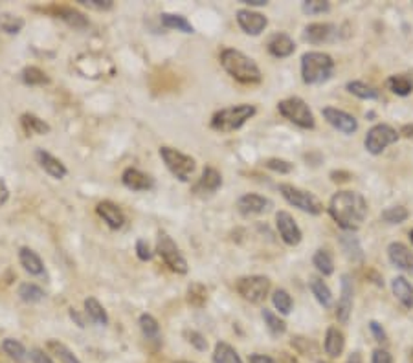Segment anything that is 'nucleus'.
I'll list each match as a JSON object with an SVG mask.
<instances>
[{"label":"nucleus","instance_id":"obj_1","mask_svg":"<svg viewBox=\"0 0 413 363\" xmlns=\"http://www.w3.org/2000/svg\"><path fill=\"white\" fill-rule=\"evenodd\" d=\"M329 213L340 228L358 230L368 215V202L356 191H338L329 202Z\"/></svg>","mask_w":413,"mask_h":363},{"label":"nucleus","instance_id":"obj_2","mask_svg":"<svg viewBox=\"0 0 413 363\" xmlns=\"http://www.w3.org/2000/svg\"><path fill=\"white\" fill-rule=\"evenodd\" d=\"M222 68L226 70L231 77L245 84H254L261 81V70L256 64V61L250 59L239 50L226 48L221 54Z\"/></svg>","mask_w":413,"mask_h":363},{"label":"nucleus","instance_id":"obj_3","mask_svg":"<svg viewBox=\"0 0 413 363\" xmlns=\"http://www.w3.org/2000/svg\"><path fill=\"white\" fill-rule=\"evenodd\" d=\"M335 72V61L324 52H307L301 57V77L307 84H321Z\"/></svg>","mask_w":413,"mask_h":363},{"label":"nucleus","instance_id":"obj_4","mask_svg":"<svg viewBox=\"0 0 413 363\" xmlns=\"http://www.w3.org/2000/svg\"><path fill=\"white\" fill-rule=\"evenodd\" d=\"M257 108L254 105H237V107L222 108L219 112L213 114L212 128L217 133H233L237 128H241L250 118H254Z\"/></svg>","mask_w":413,"mask_h":363},{"label":"nucleus","instance_id":"obj_5","mask_svg":"<svg viewBox=\"0 0 413 363\" xmlns=\"http://www.w3.org/2000/svg\"><path fill=\"white\" fill-rule=\"evenodd\" d=\"M277 110L283 118L301 128H314V114L301 98H289L277 103Z\"/></svg>","mask_w":413,"mask_h":363},{"label":"nucleus","instance_id":"obj_6","mask_svg":"<svg viewBox=\"0 0 413 363\" xmlns=\"http://www.w3.org/2000/svg\"><path fill=\"white\" fill-rule=\"evenodd\" d=\"M280 193L283 195L289 204L301 209V212L309 213V215H320L324 212V204L309 191H303L300 187H294L291 184H281Z\"/></svg>","mask_w":413,"mask_h":363},{"label":"nucleus","instance_id":"obj_7","mask_svg":"<svg viewBox=\"0 0 413 363\" xmlns=\"http://www.w3.org/2000/svg\"><path fill=\"white\" fill-rule=\"evenodd\" d=\"M160 156H162L166 167L173 172V177H177L180 182L189 180L193 172H195V167H197L191 156H187V154L177 151V149L160 147Z\"/></svg>","mask_w":413,"mask_h":363},{"label":"nucleus","instance_id":"obj_8","mask_svg":"<svg viewBox=\"0 0 413 363\" xmlns=\"http://www.w3.org/2000/svg\"><path fill=\"white\" fill-rule=\"evenodd\" d=\"M236 288L242 299L261 303L270 292V279L265 275H246L237 281Z\"/></svg>","mask_w":413,"mask_h":363},{"label":"nucleus","instance_id":"obj_9","mask_svg":"<svg viewBox=\"0 0 413 363\" xmlns=\"http://www.w3.org/2000/svg\"><path fill=\"white\" fill-rule=\"evenodd\" d=\"M157 251L158 255L162 257L164 262H166L173 272L182 275L187 274V260L184 259V255L180 253V250H178V246L175 244V241H173L168 233H164V231L158 233Z\"/></svg>","mask_w":413,"mask_h":363},{"label":"nucleus","instance_id":"obj_10","mask_svg":"<svg viewBox=\"0 0 413 363\" xmlns=\"http://www.w3.org/2000/svg\"><path fill=\"white\" fill-rule=\"evenodd\" d=\"M398 140V134L393 127H389L386 123H379L373 128H369V133L365 134V149L371 154H380L386 147L393 145Z\"/></svg>","mask_w":413,"mask_h":363},{"label":"nucleus","instance_id":"obj_11","mask_svg":"<svg viewBox=\"0 0 413 363\" xmlns=\"http://www.w3.org/2000/svg\"><path fill=\"white\" fill-rule=\"evenodd\" d=\"M324 118L327 119V123L333 125L336 131H340V133L354 134L358 131V121H356V118L351 116L349 112H345V110H340V108L325 107Z\"/></svg>","mask_w":413,"mask_h":363},{"label":"nucleus","instance_id":"obj_12","mask_svg":"<svg viewBox=\"0 0 413 363\" xmlns=\"http://www.w3.org/2000/svg\"><path fill=\"white\" fill-rule=\"evenodd\" d=\"M275 226H277V231H280L281 239L283 242L289 246H298L301 242V230L300 226L296 224L294 216L287 212H280L275 215Z\"/></svg>","mask_w":413,"mask_h":363},{"label":"nucleus","instance_id":"obj_13","mask_svg":"<svg viewBox=\"0 0 413 363\" xmlns=\"http://www.w3.org/2000/svg\"><path fill=\"white\" fill-rule=\"evenodd\" d=\"M353 312V281L347 274L342 275V295H340L338 304H336V318L342 325L349 321V316Z\"/></svg>","mask_w":413,"mask_h":363},{"label":"nucleus","instance_id":"obj_14","mask_svg":"<svg viewBox=\"0 0 413 363\" xmlns=\"http://www.w3.org/2000/svg\"><path fill=\"white\" fill-rule=\"evenodd\" d=\"M237 22L241 26V30L248 35H259L261 31H265L266 24H268L265 15L252 10L237 11Z\"/></svg>","mask_w":413,"mask_h":363},{"label":"nucleus","instance_id":"obj_15","mask_svg":"<svg viewBox=\"0 0 413 363\" xmlns=\"http://www.w3.org/2000/svg\"><path fill=\"white\" fill-rule=\"evenodd\" d=\"M123 186L131 189V191H151L154 187V180L145 172L138 171L134 167L125 169L122 175Z\"/></svg>","mask_w":413,"mask_h":363},{"label":"nucleus","instance_id":"obj_16","mask_svg":"<svg viewBox=\"0 0 413 363\" xmlns=\"http://www.w3.org/2000/svg\"><path fill=\"white\" fill-rule=\"evenodd\" d=\"M272 206V202L268 198L261 197V195H254V193H248V195H242L237 202V207L241 215L250 216V215H261L265 213L268 207Z\"/></svg>","mask_w":413,"mask_h":363},{"label":"nucleus","instance_id":"obj_17","mask_svg":"<svg viewBox=\"0 0 413 363\" xmlns=\"http://www.w3.org/2000/svg\"><path fill=\"white\" fill-rule=\"evenodd\" d=\"M222 186V177L221 172L213 169V167H206L202 171V177L198 178V182L193 186V193L197 195H213V193L219 191V187Z\"/></svg>","mask_w":413,"mask_h":363},{"label":"nucleus","instance_id":"obj_18","mask_svg":"<svg viewBox=\"0 0 413 363\" xmlns=\"http://www.w3.org/2000/svg\"><path fill=\"white\" fill-rule=\"evenodd\" d=\"M96 212H98V215L103 218V222L110 230H119V228L125 226V215L114 202H99L96 206Z\"/></svg>","mask_w":413,"mask_h":363},{"label":"nucleus","instance_id":"obj_19","mask_svg":"<svg viewBox=\"0 0 413 363\" xmlns=\"http://www.w3.org/2000/svg\"><path fill=\"white\" fill-rule=\"evenodd\" d=\"M35 160H37V163L45 169V172H48L50 177L55 178V180H61V178H64L68 175V169L64 167V163L61 162V160H57L55 156H52L50 152L43 151V149H39V151L35 152Z\"/></svg>","mask_w":413,"mask_h":363},{"label":"nucleus","instance_id":"obj_20","mask_svg":"<svg viewBox=\"0 0 413 363\" xmlns=\"http://www.w3.org/2000/svg\"><path fill=\"white\" fill-rule=\"evenodd\" d=\"M388 255L389 260H391L397 268L406 272H413V253L408 246H404L403 242H391V244L388 246Z\"/></svg>","mask_w":413,"mask_h":363},{"label":"nucleus","instance_id":"obj_21","mask_svg":"<svg viewBox=\"0 0 413 363\" xmlns=\"http://www.w3.org/2000/svg\"><path fill=\"white\" fill-rule=\"evenodd\" d=\"M266 48H268L270 55H274V57H277V59H283V57H289V55L294 54L296 45L289 35L275 34L270 37Z\"/></svg>","mask_w":413,"mask_h":363},{"label":"nucleus","instance_id":"obj_22","mask_svg":"<svg viewBox=\"0 0 413 363\" xmlns=\"http://www.w3.org/2000/svg\"><path fill=\"white\" fill-rule=\"evenodd\" d=\"M336 34V28L333 24H327V22H314V24H309L305 28V37L309 43L312 45H321V43H327V40L333 39V35Z\"/></svg>","mask_w":413,"mask_h":363},{"label":"nucleus","instance_id":"obj_23","mask_svg":"<svg viewBox=\"0 0 413 363\" xmlns=\"http://www.w3.org/2000/svg\"><path fill=\"white\" fill-rule=\"evenodd\" d=\"M391 290H393V295L400 301L404 309H413V286L410 285V281L406 277H403V275L395 277L391 281Z\"/></svg>","mask_w":413,"mask_h":363},{"label":"nucleus","instance_id":"obj_24","mask_svg":"<svg viewBox=\"0 0 413 363\" xmlns=\"http://www.w3.org/2000/svg\"><path fill=\"white\" fill-rule=\"evenodd\" d=\"M19 260L20 266H22L30 275H37V277H39V275H45V265H43V260H41V257L37 255L34 250H30V248H20Z\"/></svg>","mask_w":413,"mask_h":363},{"label":"nucleus","instance_id":"obj_25","mask_svg":"<svg viewBox=\"0 0 413 363\" xmlns=\"http://www.w3.org/2000/svg\"><path fill=\"white\" fill-rule=\"evenodd\" d=\"M20 125L24 128V133L30 134V136H45V134H48L52 131L45 119L37 118L34 114H22Z\"/></svg>","mask_w":413,"mask_h":363},{"label":"nucleus","instance_id":"obj_26","mask_svg":"<svg viewBox=\"0 0 413 363\" xmlns=\"http://www.w3.org/2000/svg\"><path fill=\"white\" fill-rule=\"evenodd\" d=\"M344 347L345 338L344 334H342V330H338L336 327H331V329L327 330V336H325V353L329 354V356H333V358H336V356H340V354L344 353Z\"/></svg>","mask_w":413,"mask_h":363},{"label":"nucleus","instance_id":"obj_27","mask_svg":"<svg viewBox=\"0 0 413 363\" xmlns=\"http://www.w3.org/2000/svg\"><path fill=\"white\" fill-rule=\"evenodd\" d=\"M140 329H142L143 336L147 338V341H151V343L154 345H160V341H162V332H160V325H158V321L153 316H140Z\"/></svg>","mask_w":413,"mask_h":363},{"label":"nucleus","instance_id":"obj_28","mask_svg":"<svg viewBox=\"0 0 413 363\" xmlns=\"http://www.w3.org/2000/svg\"><path fill=\"white\" fill-rule=\"evenodd\" d=\"M309 286L312 295L316 297V301H318L321 306H325V309H329L331 304H333V292L329 290V286L325 285L320 277H312V279L309 281Z\"/></svg>","mask_w":413,"mask_h":363},{"label":"nucleus","instance_id":"obj_29","mask_svg":"<svg viewBox=\"0 0 413 363\" xmlns=\"http://www.w3.org/2000/svg\"><path fill=\"white\" fill-rule=\"evenodd\" d=\"M162 24L169 30L182 31V34H195V28L191 26V22L182 15H175V13H162L160 15Z\"/></svg>","mask_w":413,"mask_h":363},{"label":"nucleus","instance_id":"obj_30","mask_svg":"<svg viewBox=\"0 0 413 363\" xmlns=\"http://www.w3.org/2000/svg\"><path fill=\"white\" fill-rule=\"evenodd\" d=\"M85 312H87V316H89L96 325L105 327V325L108 323L107 312H105V309L96 297H87V299H85Z\"/></svg>","mask_w":413,"mask_h":363},{"label":"nucleus","instance_id":"obj_31","mask_svg":"<svg viewBox=\"0 0 413 363\" xmlns=\"http://www.w3.org/2000/svg\"><path fill=\"white\" fill-rule=\"evenodd\" d=\"M213 363H242V360L231 345L219 341L215 345V353H213Z\"/></svg>","mask_w":413,"mask_h":363},{"label":"nucleus","instance_id":"obj_32","mask_svg":"<svg viewBox=\"0 0 413 363\" xmlns=\"http://www.w3.org/2000/svg\"><path fill=\"white\" fill-rule=\"evenodd\" d=\"M57 15H59V19H63L66 24L74 26L78 30H83V28L89 26L87 17H85L83 13H79V11L72 10V8H59V10H57Z\"/></svg>","mask_w":413,"mask_h":363},{"label":"nucleus","instance_id":"obj_33","mask_svg":"<svg viewBox=\"0 0 413 363\" xmlns=\"http://www.w3.org/2000/svg\"><path fill=\"white\" fill-rule=\"evenodd\" d=\"M340 244H342V250L345 251V255L349 257L354 262H360L364 253H362V248H360V242L354 239L353 235H342L340 237Z\"/></svg>","mask_w":413,"mask_h":363},{"label":"nucleus","instance_id":"obj_34","mask_svg":"<svg viewBox=\"0 0 413 363\" xmlns=\"http://www.w3.org/2000/svg\"><path fill=\"white\" fill-rule=\"evenodd\" d=\"M347 90H349L353 96H356V98H360V99H379L380 98L379 90L375 89V87H371V84L362 83V81H351V83H347Z\"/></svg>","mask_w":413,"mask_h":363},{"label":"nucleus","instance_id":"obj_35","mask_svg":"<svg viewBox=\"0 0 413 363\" xmlns=\"http://www.w3.org/2000/svg\"><path fill=\"white\" fill-rule=\"evenodd\" d=\"M389 90L397 96H410L413 92V81L408 75H393L388 79Z\"/></svg>","mask_w":413,"mask_h":363},{"label":"nucleus","instance_id":"obj_36","mask_svg":"<svg viewBox=\"0 0 413 363\" xmlns=\"http://www.w3.org/2000/svg\"><path fill=\"white\" fill-rule=\"evenodd\" d=\"M19 297L24 303H39V301L45 299V290L34 285V283H24V285L19 286Z\"/></svg>","mask_w":413,"mask_h":363},{"label":"nucleus","instance_id":"obj_37","mask_svg":"<svg viewBox=\"0 0 413 363\" xmlns=\"http://www.w3.org/2000/svg\"><path fill=\"white\" fill-rule=\"evenodd\" d=\"M20 79L24 81L26 84H30V87H39V84H48L50 77L37 66H28V68L22 70V74H20Z\"/></svg>","mask_w":413,"mask_h":363},{"label":"nucleus","instance_id":"obj_38","mask_svg":"<svg viewBox=\"0 0 413 363\" xmlns=\"http://www.w3.org/2000/svg\"><path fill=\"white\" fill-rule=\"evenodd\" d=\"M312 265L316 266V270L324 275H331L335 272V262H333V257L327 250H318L312 257Z\"/></svg>","mask_w":413,"mask_h":363},{"label":"nucleus","instance_id":"obj_39","mask_svg":"<svg viewBox=\"0 0 413 363\" xmlns=\"http://www.w3.org/2000/svg\"><path fill=\"white\" fill-rule=\"evenodd\" d=\"M261 316H263V319H265V325L268 327V330H270L274 336H281V334H285L287 325L283 319H280V316H275L274 312L268 309H263Z\"/></svg>","mask_w":413,"mask_h":363},{"label":"nucleus","instance_id":"obj_40","mask_svg":"<svg viewBox=\"0 0 413 363\" xmlns=\"http://www.w3.org/2000/svg\"><path fill=\"white\" fill-rule=\"evenodd\" d=\"M272 303H274V306L280 310L281 314H291L292 304H294L292 303L291 294H289V292L283 288L275 290L274 295H272Z\"/></svg>","mask_w":413,"mask_h":363},{"label":"nucleus","instance_id":"obj_41","mask_svg":"<svg viewBox=\"0 0 413 363\" xmlns=\"http://www.w3.org/2000/svg\"><path fill=\"white\" fill-rule=\"evenodd\" d=\"M408 209L403 206H393V207H388V209H384L382 212V221L386 222V224H403L406 218H408Z\"/></svg>","mask_w":413,"mask_h":363},{"label":"nucleus","instance_id":"obj_42","mask_svg":"<svg viewBox=\"0 0 413 363\" xmlns=\"http://www.w3.org/2000/svg\"><path fill=\"white\" fill-rule=\"evenodd\" d=\"M22 28H24V20L20 19V17L10 15V13L0 17V30L6 31V34L17 35Z\"/></svg>","mask_w":413,"mask_h":363},{"label":"nucleus","instance_id":"obj_43","mask_svg":"<svg viewBox=\"0 0 413 363\" xmlns=\"http://www.w3.org/2000/svg\"><path fill=\"white\" fill-rule=\"evenodd\" d=\"M2 348H4V353L8 354L10 358L15 360V362H22V360H26V356H28L24 345L20 343V341H17V339H4Z\"/></svg>","mask_w":413,"mask_h":363},{"label":"nucleus","instance_id":"obj_44","mask_svg":"<svg viewBox=\"0 0 413 363\" xmlns=\"http://www.w3.org/2000/svg\"><path fill=\"white\" fill-rule=\"evenodd\" d=\"M48 348L63 363H81L78 358H75L74 354H72V350L64 347L63 343H59V341H54V339H52V341H48Z\"/></svg>","mask_w":413,"mask_h":363},{"label":"nucleus","instance_id":"obj_45","mask_svg":"<svg viewBox=\"0 0 413 363\" xmlns=\"http://www.w3.org/2000/svg\"><path fill=\"white\" fill-rule=\"evenodd\" d=\"M301 10L307 15H321V13H327L331 10V4L325 0H307L301 6Z\"/></svg>","mask_w":413,"mask_h":363},{"label":"nucleus","instance_id":"obj_46","mask_svg":"<svg viewBox=\"0 0 413 363\" xmlns=\"http://www.w3.org/2000/svg\"><path fill=\"white\" fill-rule=\"evenodd\" d=\"M187 294H189V303H191L193 306H202V304L206 303V299H208L206 288H204L202 285H197V283L189 286Z\"/></svg>","mask_w":413,"mask_h":363},{"label":"nucleus","instance_id":"obj_47","mask_svg":"<svg viewBox=\"0 0 413 363\" xmlns=\"http://www.w3.org/2000/svg\"><path fill=\"white\" fill-rule=\"evenodd\" d=\"M265 165L270 169V171L281 172V175H287V172H291L294 169L291 162H287V160H281V158H270V160H266Z\"/></svg>","mask_w":413,"mask_h":363},{"label":"nucleus","instance_id":"obj_48","mask_svg":"<svg viewBox=\"0 0 413 363\" xmlns=\"http://www.w3.org/2000/svg\"><path fill=\"white\" fill-rule=\"evenodd\" d=\"M186 338H187V341H189L193 347H197L198 350H206L208 348V341L204 339V336L198 332H195V330H186Z\"/></svg>","mask_w":413,"mask_h":363},{"label":"nucleus","instance_id":"obj_49","mask_svg":"<svg viewBox=\"0 0 413 363\" xmlns=\"http://www.w3.org/2000/svg\"><path fill=\"white\" fill-rule=\"evenodd\" d=\"M136 255L140 260H151V257H153V251H151V248H149L147 241L140 239V241L136 242Z\"/></svg>","mask_w":413,"mask_h":363},{"label":"nucleus","instance_id":"obj_50","mask_svg":"<svg viewBox=\"0 0 413 363\" xmlns=\"http://www.w3.org/2000/svg\"><path fill=\"white\" fill-rule=\"evenodd\" d=\"M79 2L94 8V10H110L113 8V0H79Z\"/></svg>","mask_w":413,"mask_h":363},{"label":"nucleus","instance_id":"obj_51","mask_svg":"<svg viewBox=\"0 0 413 363\" xmlns=\"http://www.w3.org/2000/svg\"><path fill=\"white\" fill-rule=\"evenodd\" d=\"M371 363H393V358H391V354H389L388 350H384V348H377V350L373 353Z\"/></svg>","mask_w":413,"mask_h":363},{"label":"nucleus","instance_id":"obj_52","mask_svg":"<svg viewBox=\"0 0 413 363\" xmlns=\"http://www.w3.org/2000/svg\"><path fill=\"white\" fill-rule=\"evenodd\" d=\"M369 329H371V332H373V336L377 341H380V343H384V341H386V332H384L382 325L377 323V321H371V323H369Z\"/></svg>","mask_w":413,"mask_h":363},{"label":"nucleus","instance_id":"obj_53","mask_svg":"<svg viewBox=\"0 0 413 363\" xmlns=\"http://www.w3.org/2000/svg\"><path fill=\"white\" fill-rule=\"evenodd\" d=\"M31 362L34 363H54L48 354H45L43 350H39V348L31 350Z\"/></svg>","mask_w":413,"mask_h":363},{"label":"nucleus","instance_id":"obj_54","mask_svg":"<svg viewBox=\"0 0 413 363\" xmlns=\"http://www.w3.org/2000/svg\"><path fill=\"white\" fill-rule=\"evenodd\" d=\"M8 198H10V189L6 186V182L0 178V206H4Z\"/></svg>","mask_w":413,"mask_h":363},{"label":"nucleus","instance_id":"obj_55","mask_svg":"<svg viewBox=\"0 0 413 363\" xmlns=\"http://www.w3.org/2000/svg\"><path fill=\"white\" fill-rule=\"evenodd\" d=\"M250 363H275L270 356H265V354H252Z\"/></svg>","mask_w":413,"mask_h":363},{"label":"nucleus","instance_id":"obj_56","mask_svg":"<svg viewBox=\"0 0 413 363\" xmlns=\"http://www.w3.org/2000/svg\"><path fill=\"white\" fill-rule=\"evenodd\" d=\"M400 134L406 138H413V123H410V125H404L403 131H400Z\"/></svg>","mask_w":413,"mask_h":363},{"label":"nucleus","instance_id":"obj_57","mask_svg":"<svg viewBox=\"0 0 413 363\" xmlns=\"http://www.w3.org/2000/svg\"><path fill=\"white\" fill-rule=\"evenodd\" d=\"M345 363H362V356H360V353H353Z\"/></svg>","mask_w":413,"mask_h":363},{"label":"nucleus","instance_id":"obj_58","mask_svg":"<svg viewBox=\"0 0 413 363\" xmlns=\"http://www.w3.org/2000/svg\"><path fill=\"white\" fill-rule=\"evenodd\" d=\"M242 4L246 6H265L266 0H241Z\"/></svg>","mask_w":413,"mask_h":363},{"label":"nucleus","instance_id":"obj_59","mask_svg":"<svg viewBox=\"0 0 413 363\" xmlns=\"http://www.w3.org/2000/svg\"><path fill=\"white\" fill-rule=\"evenodd\" d=\"M410 239H412V244H413V230L410 231Z\"/></svg>","mask_w":413,"mask_h":363},{"label":"nucleus","instance_id":"obj_60","mask_svg":"<svg viewBox=\"0 0 413 363\" xmlns=\"http://www.w3.org/2000/svg\"><path fill=\"white\" fill-rule=\"evenodd\" d=\"M177 363H191V362H177Z\"/></svg>","mask_w":413,"mask_h":363}]
</instances>
